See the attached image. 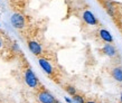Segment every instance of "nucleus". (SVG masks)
Listing matches in <instances>:
<instances>
[{"mask_svg": "<svg viewBox=\"0 0 122 103\" xmlns=\"http://www.w3.org/2000/svg\"><path fill=\"white\" fill-rule=\"evenodd\" d=\"M25 82H26V84L29 86V88H37L38 86V78L37 76L35 75V73H34L33 71L30 70V68H27L26 71H25Z\"/></svg>", "mask_w": 122, "mask_h": 103, "instance_id": "1", "label": "nucleus"}, {"mask_svg": "<svg viewBox=\"0 0 122 103\" xmlns=\"http://www.w3.org/2000/svg\"><path fill=\"white\" fill-rule=\"evenodd\" d=\"M37 99L41 103H55L56 101L55 96L53 95L51 92H48L47 90H45V88H43V90H41L38 92Z\"/></svg>", "mask_w": 122, "mask_h": 103, "instance_id": "2", "label": "nucleus"}, {"mask_svg": "<svg viewBox=\"0 0 122 103\" xmlns=\"http://www.w3.org/2000/svg\"><path fill=\"white\" fill-rule=\"evenodd\" d=\"M11 25L17 29H21L25 27V18L21 14H14L10 18Z\"/></svg>", "mask_w": 122, "mask_h": 103, "instance_id": "3", "label": "nucleus"}, {"mask_svg": "<svg viewBox=\"0 0 122 103\" xmlns=\"http://www.w3.org/2000/svg\"><path fill=\"white\" fill-rule=\"evenodd\" d=\"M82 18H83L84 22H86L87 25H91V26H96L97 25V19H96V17L94 16V14H93L92 11H90V10L83 11Z\"/></svg>", "mask_w": 122, "mask_h": 103, "instance_id": "4", "label": "nucleus"}, {"mask_svg": "<svg viewBox=\"0 0 122 103\" xmlns=\"http://www.w3.org/2000/svg\"><path fill=\"white\" fill-rule=\"evenodd\" d=\"M38 63H39V66L41 67V70L44 71L46 74L52 75V74L54 73V68H53L52 64L48 62L46 58H39L38 59Z\"/></svg>", "mask_w": 122, "mask_h": 103, "instance_id": "5", "label": "nucleus"}, {"mask_svg": "<svg viewBox=\"0 0 122 103\" xmlns=\"http://www.w3.org/2000/svg\"><path fill=\"white\" fill-rule=\"evenodd\" d=\"M28 47H29V51L33 53L34 55H41V53H43V47H41V45L36 41H28Z\"/></svg>", "mask_w": 122, "mask_h": 103, "instance_id": "6", "label": "nucleus"}, {"mask_svg": "<svg viewBox=\"0 0 122 103\" xmlns=\"http://www.w3.org/2000/svg\"><path fill=\"white\" fill-rule=\"evenodd\" d=\"M102 52L109 57H114L117 55V48L111 44V43H107L102 48Z\"/></svg>", "mask_w": 122, "mask_h": 103, "instance_id": "7", "label": "nucleus"}, {"mask_svg": "<svg viewBox=\"0 0 122 103\" xmlns=\"http://www.w3.org/2000/svg\"><path fill=\"white\" fill-rule=\"evenodd\" d=\"M99 35H100L101 39L103 41H105V43H111L113 41V37H112V35L110 34V31L107 29H100L99 30Z\"/></svg>", "mask_w": 122, "mask_h": 103, "instance_id": "8", "label": "nucleus"}, {"mask_svg": "<svg viewBox=\"0 0 122 103\" xmlns=\"http://www.w3.org/2000/svg\"><path fill=\"white\" fill-rule=\"evenodd\" d=\"M111 74H112V77L114 78L115 81L122 83V67H120V66L114 67L112 70Z\"/></svg>", "mask_w": 122, "mask_h": 103, "instance_id": "9", "label": "nucleus"}, {"mask_svg": "<svg viewBox=\"0 0 122 103\" xmlns=\"http://www.w3.org/2000/svg\"><path fill=\"white\" fill-rule=\"evenodd\" d=\"M105 9H107V14L110 16H114V10H115V7H114V5L112 4L111 1H105Z\"/></svg>", "mask_w": 122, "mask_h": 103, "instance_id": "10", "label": "nucleus"}, {"mask_svg": "<svg viewBox=\"0 0 122 103\" xmlns=\"http://www.w3.org/2000/svg\"><path fill=\"white\" fill-rule=\"evenodd\" d=\"M72 100H73V102L74 103H85L86 101L84 100V98L82 95H80V94H75V95H73L72 96Z\"/></svg>", "mask_w": 122, "mask_h": 103, "instance_id": "11", "label": "nucleus"}, {"mask_svg": "<svg viewBox=\"0 0 122 103\" xmlns=\"http://www.w3.org/2000/svg\"><path fill=\"white\" fill-rule=\"evenodd\" d=\"M65 90H66V92L68 93L71 96H73L76 94V88H75L74 86H72V85H67L66 88H65Z\"/></svg>", "mask_w": 122, "mask_h": 103, "instance_id": "12", "label": "nucleus"}, {"mask_svg": "<svg viewBox=\"0 0 122 103\" xmlns=\"http://www.w3.org/2000/svg\"><path fill=\"white\" fill-rule=\"evenodd\" d=\"M12 48H14V51H15V53H18V52H19V46H18L17 44H16V43H15L14 45H12Z\"/></svg>", "mask_w": 122, "mask_h": 103, "instance_id": "13", "label": "nucleus"}, {"mask_svg": "<svg viewBox=\"0 0 122 103\" xmlns=\"http://www.w3.org/2000/svg\"><path fill=\"white\" fill-rule=\"evenodd\" d=\"M65 102L66 103H72L73 102V100L71 99V98H68V96H65Z\"/></svg>", "mask_w": 122, "mask_h": 103, "instance_id": "14", "label": "nucleus"}, {"mask_svg": "<svg viewBox=\"0 0 122 103\" xmlns=\"http://www.w3.org/2000/svg\"><path fill=\"white\" fill-rule=\"evenodd\" d=\"M85 103H96V102H95V101H92V100H91V101H86Z\"/></svg>", "mask_w": 122, "mask_h": 103, "instance_id": "15", "label": "nucleus"}, {"mask_svg": "<svg viewBox=\"0 0 122 103\" xmlns=\"http://www.w3.org/2000/svg\"><path fill=\"white\" fill-rule=\"evenodd\" d=\"M2 45H4V44H2V41H1V39H0V48L2 47Z\"/></svg>", "mask_w": 122, "mask_h": 103, "instance_id": "16", "label": "nucleus"}, {"mask_svg": "<svg viewBox=\"0 0 122 103\" xmlns=\"http://www.w3.org/2000/svg\"><path fill=\"white\" fill-rule=\"evenodd\" d=\"M120 102L122 103V92H121V95H120Z\"/></svg>", "mask_w": 122, "mask_h": 103, "instance_id": "17", "label": "nucleus"}, {"mask_svg": "<svg viewBox=\"0 0 122 103\" xmlns=\"http://www.w3.org/2000/svg\"><path fill=\"white\" fill-rule=\"evenodd\" d=\"M55 103H62V102H59L58 100H56V101H55Z\"/></svg>", "mask_w": 122, "mask_h": 103, "instance_id": "18", "label": "nucleus"}, {"mask_svg": "<svg viewBox=\"0 0 122 103\" xmlns=\"http://www.w3.org/2000/svg\"><path fill=\"white\" fill-rule=\"evenodd\" d=\"M72 103H74V102H72Z\"/></svg>", "mask_w": 122, "mask_h": 103, "instance_id": "19", "label": "nucleus"}]
</instances>
